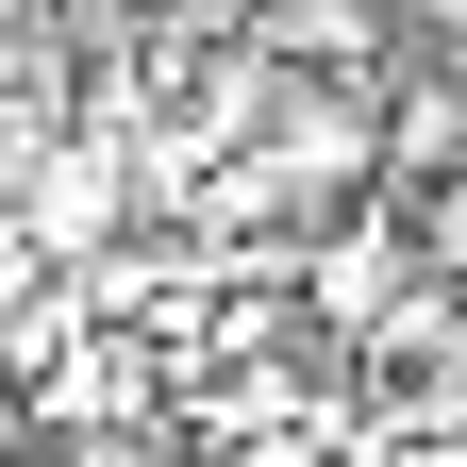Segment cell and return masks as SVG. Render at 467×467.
Returning a JSON list of instances; mask_svg holds the SVG:
<instances>
[{"label":"cell","instance_id":"1","mask_svg":"<svg viewBox=\"0 0 467 467\" xmlns=\"http://www.w3.org/2000/svg\"><path fill=\"white\" fill-rule=\"evenodd\" d=\"M0 217H17L50 267H100L117 234H134V150H117V134H50V150H0Z\"/></svg>","mask_w":467,"mask_h":467},{"label":"cell","instance_id":"2","mask_svg":"<svg viewBox=\"0 0 467 467\" xmlns=\"http://www.w3.org/2000/svg\"><path fill=\"white\" fill-rule=\"evenodd\" d=\"M418 251H434V267H467V184H434V201H418Z\"/></svg>","mask_w":467,"mask_h":467},{"label":"cell","instance_id":"3","mask_svg":"<svg viewBox=\"0 0 467 467\" xmlns=\"http://www.w3.org/2000/svg\"><path fill=\"white\" fill-rule=\"evenodd\" d=\"M17 418H34V384H17V350H0V434H17Z\"/></svg>","mask_w":467,"mask_h":467},{"label":"cell","instance_id":"4","mask_svg":"<svg viewBox=\"0 0 467 467\" xmlns=\"http://www.w3.org/2000/svg\"><path fill=\"white\" fill-rule=\"evenodd\" d=\"M0 467H34V451H17V434H0Z\"/></svg>","mask_w":467,"mask_h":467},{"label":"cell","instance_id":"5","mask_svg":"<svg viewBox=\"0 0 467 467\" xmlns=\"http://www.w3.org/2000/svg\"><path fill=\"white\" fill-rule=\"evenodd\" d=\"M34 467H67V451H34Z\"/></svg>","mask_w":467,"mask_h":467}]
</instances>
